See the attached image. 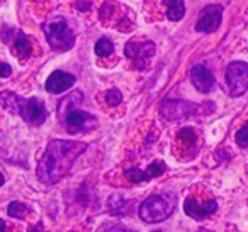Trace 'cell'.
<instances>
[{
  "label": "cell",
  "mask_w": 248,
  "mask_h": 232,
  "mask_svg": "<svg viewBox=\"0 0 248 232\" xmlns=\"http://www.w3.org/2000/svg\"><path fill=\"white\" fill-rule=\"evenodd\" d=\"M87 149L85 143L55 139L48 144L38 164V178L46 185L58 183L72 170L75 160Z\"/></svg>",
  "instance_id": "6da1fadb"
},
{
  "label": "cell",
  "mask_w": 248,
  "mask_h": 232,
  "mask_svg": "<svg viewBox=\"0 0 248 232\" xmlns=\"http://www.w3.org/2000/svg\"><path fill=\"white\" fill-rule=\"evenodd\" d=\"M83 100V93L80 90H75L70 95L60 102L58 105V117L62 126L68 130L70 134L89 132V130L97 127V119L92 114L80 110L78 105Z\"/></svg>",
  "instance_id": "7a4b0ae2"
},
{
  "label": "cell",
  "mask_w": 248,
  "mask_h": 232,
  "mask_svg": "<svg viewBox=\"0 0 248 232\" xmlns=\"http://www.w3.org/2000/svg\"><path fill=\"white\" fill-rule=\"evenodd\" d=\"M177 205V198L172 193H163V195H153V197L146 198L141 205H140V217L141 220L148 222V224H155V222H162L172 215L173 208Z\"/></svg>",
  "instance_id": "3957f363"
},
{
  "label": "cell",
  "mask_w": 248,
  "mask_h": 232,
  "mask_svg": "<svg viewBox=\"0 0 248 232\" xmlns=\"http://www.w3.org/2000/svg\"><path fill=\"white\" fill-rule=\"evenodd\" d=\"M43 31L55 51H68L75 44V36L65 22H46L43 24Z\"/></svg>",
  "instance_id": "277c9868"
},
{
  "label": "cell",
  "mask_w": 248,
  "mask_h": 232,
  "mask_svg": "<svg viewBox=\"0 0 248 232\" xmlns=\"http://www.w3.org/2000/svg\"><path fill=\"white\" fill-rule=\"evenodd\" d=\"M226 85L231 97H241L248 90V63L233 61L226 68Z\"/></svg>",
  "instance_id": "5b68a950"
},
{
  "label": "cell",
  "mask_w": 248,
  "mask_h": 232,
  "mask_svg": "<svg viewBox=\"0 0 248 232\" xmlns=\"http://www.w3.org/2000/svg\"><path fill=\"white\" fill-rule=\"evenodd\" d=\"M19 116L31 126H41L48 117L45 103L39 99H22L19 100Z\"/></svg>",
  "instance_id": "8992f818"
},
{
  "label": "cell",
  "mask_w": 248,
  "mask_h": 232,
  "mask_svg": "<svg viewBox=\"0 0 248 232\" xmlns=\"http://www.w3.org/2000/svg\"><path fill=\"white\" fill-rule=\"evenodd\" d=\"M197 112V105L186 100H165L160 107V116L165 120H182L194 116Z\"/></svg>",
  "instance_id": "52a82bcc"
},
{
  "label": "cell",
  "mask_w": 248,
  "mask_h": 232,
  "mask_svg": "<svg viewBox=\"0 0 248 232\" xmlns=\"http://www.w3.org/2000/svg\"><path fill=\"white\" fill-rule=\"evenodd\" d=\"M128 59H131V63L135 65V68L145 70L148 65V59L155 55V44L152 41H143V43H135L129 41L124 48Z\"/></svg>",
  "instance_id": "ba28073f"
},
{
  "label": "cell",
  "mask_w": 248,
  "mask_h": 232,
  "mask_svg": "<svg viewBox=\"0 0 248 232\" xmlns=\"http://www.w3.org/2000/svg\"><path fill=\"white\" fill-rule=\"evenodd\" d=\"M223 19V7L221 5H207L199 15V21L196 24V31L199 32H214L221 24Z\"/></svg>",
  "instance_id": "9c48e42d"
},
{
  "label": "cell",
  "mask_w": 248,
  "mask_h": 232,
  "mask_svg": "<svg viewBox=\"0 0 248 232\" xmlns=\"http://www.w3.org/2000/svg\"><path fill=\"white\" fill-rule=\"evenodd\" d=\"M184 210H186V214L189 217L201 220V218H206L207 215L214 214L217 210V203L216 200H207L206 203H199L196 198L189 197L186 200V203H184Z\"/></svg>",
  "instance_id": "30bf717a"
},
{
  "label": "cell",
  "mask_w": 248,
  "mask_h": 232,
  "mask_svg": "<svg viewBox=\"0 0 248 232\" xmlns=\"http://www.w3.org/2000/svg\"><path fill=\"white\" fill-rule=\"evenodd\" d=\"M190 82L199 92L207 93L214 87V75L204 65H196L190 68Z\"/></svg>",
  "instance_id": "8fae6325"
},
{
  "label": "cell",
  "mask_w": 248,
  "mask_h": 232,
  "mask_svg": "<svg viewBox=\"0 0 248 232\" xmlns=\"http://www.w3.org/2000/svg\"><path fill=\"white\" fill-rule=\"evenodd\" d=\"M77 78L70 73H65V72H53L49 75V78L46 80V90L49 93H63L66 92L68 88H72L75 85Z\"/></svg>",
  "instance_id": "7c38bea8"
},
{
  "label": "cell",
  "mask_w": 248,
  "mask_h": 232,
  "mask_svg": "<svg viewBox=\"0 0 248 232\" xmlns=\"http://www.w3.org/2000/svg\"><path fill=\"white\" fill-rule=\"evenodd\" d=\"M9 32H11V38L12 39H4V41L9 43V44H11L12 48L16 49V53H17L21 59L29 58V56H31V51H32L29 39L26 38V36L22 34L21 31H16V29H9Z\"/></svg>",
  "instance_id": "4fadbf2b"
},
{
  "label": "cell",
  "mask_w": 248,
  "mask_h": 232,
  "mask_svg": "<svg viewBox=\"0 0 248 232\" xmlns=\"http://www.w3.org/2000/svg\"><path fill=\"white\" fill-rule=\"evenodd\" d=\"M163 5L167 7V17L172 22H177L186 15V5L184 0H163Z\"/></svg>",
  "instance_id": "5bb4252c"
},
{
  "label": "cell",
  "mask_w": 248,
  "mask_h": 232,
  "mask_svg": "<svg viewBox=\"0 0 248 232\" xmlns=\"http://www.w3.org/2000/svg\"><path fill=\"white\" fill-rule=\"evenodd\" d=\"M19 100H21V97L16 95L14 92H0V105L7 112L19 114Z\"/></svg>",
  "instance_id": "9a60e30c"
},
{
  "label": "cell",
  "mask_w": 248,
  "mask_h": 232,
  "mask_svg": "<svg viewBox=\"0 0 248 232\" xmlns=\"http://www.w3.org/2000/svg\"><path fill=\"white\" fill-rule=\"evenodd\" d=\"M131 205V202L124 200L119 195H112L109 198V212L112 215H126L128 214V208Z\"/></svg>",
  "instance_id": "2e32d148"
},
{
  "label": "cell",
  "mask_w": 248,
  "mask_h": 232,
  "mask_svg": "<svg viewBox=\"0 0 248 232\" xmlns=\"http://www.w3.org/2000/svg\"><path fill=\"white\" fill-rule=\"evenodd\" d=\"M126 178H128L131 183H141V181H148L152 180V178H155V174L150 171V168L146 171L143 170H138V168H129V170H126Z\"/></svg>",
  "instance_id": "e0dca14e"
},
{
  "label": "cell",
  "mask_w": 248,
  "mask_h": 232,
  "mask_svg": "<svg viewBox=\"0 0 248 232\" xmlns=\"http://www.w3.org/2000/svg\"><path fill=\"white\" fill-rule=\"evenodd\" d=\"M112 51H114V44L110 39L102 38L95 43V55L100 56V58H106V56L112 55Z\"/></svg>",
  "instance_id": "ac0fdd59"
},
{
  "label": "cell",
  "mask_w": 248,
  "mask_h": 232,
  "mask_svg": "<svg viewBox=\"0 0 248 232\" xmlns=\"http://www.w3.org/2000/svg\"><path fill=\"white\" fill-rule=\"evenodd\" d=\"M28 210H29V208L26 207L24 203H21V202H12V203L9 205V208H7L9 215H11V217H14V218H26Z\"/></svg>",
  "instance_id": "d6986e66"
},
{
  "label": "cell",
  "mask_w": 248,
  "mask_h": 232,
  "mask_svg": "<svg viewBox=\"0 0 248 232\" xmlns=\"http://www.w3.org/2000/svg\"><path fill=\"white\" fill-rule=\"evenodd\" d=\"M106 102L109 105H119L123 102V95H121V92L117 88H110L106 92Z\"/></svg>",
  "instance_id": "ffe728a7"
},
{
  "label": "cell",
  "mask_w": 248,
  "mask_h": 232,
  "mask_svg": "<svg viewBox=\"0 0 248 232\" xmlns=\"http://www.w3.org/2000/svg\"><path fill=\"white\" fill-rule=\"evenodd\" d=\"M236 143H238V146H240V147H247L248 146V122L236 132Z\"/></svg>",
  "instance_id": "44dd1931"
},
{
  "label": "cell",
  "mask_w": 248,
  "mask_h": 232,
  "mask_svg": "<svg viewBox=\"0 0 248 232\" xmlns=\"http://www.w3.org/2000/svg\"><path fill=\"white\" fill-rule=\"evenodd\" d=\"M179 139H182L186 144H194L196 143V132L190 127H186V129H182L179 132Z\"/></svg>",
  "instance_id": "7402d4cb"
},
{
  "label": "cell",
  "mask_w": 248,
  "mask_h": 232,
  "mask_svg": "<svg viewBox=\"0 0 248 232\" xmlns=\"http://www.w3.org/2000/svg\"><path fill=\"white\" fill-rule=\"evenodd\" d=\"M11 73H12L11 65H7V63H0V78H7V76H11Z\"/></svg>",
  "instance_id": "603a6c76"
},
{
  "label": "cell",
  "mask_w": 248,
  "mask_h": 232,
  "mask_svg": "<svg viewBox=\"0 0 248 232\" xmlns=\"http://www.w3.org/2000/svg\"><path fill=\"white\" fill-rule=\"evenodd\" d=\"M106 232H135V231H131V229H126V227H123V225H116V227H110V229H107Z\"/></svg>",
  "instance_id": "cb8c5ba5"
},
{
  "label": "cell",
  "mask_w": 248,
  "mask_h": 232,
  "mask_svg": "<svg viewBox=\"0 0 248 232\" xmlns=\"http://www.w3.org/2000/svg\"><path fill=\"white\" fill-rule=\"evenodd\" d=\"M29 232H45V229H43L41 224H34L29 227Z\"/></svg>",
  "instance_id": "d4e9b609"
},
{
  "label": "cell",
  "mask_w": 248,
  "mask_h": 232,
  "mask_svg": "<svg viewBox=\"0 0 248 232\" xmlns=\"http://www.w3.org/2000/svg\"><path fill=\"white\" fill-rule=\"evenodd\" d=\"M0 232H5V222L0 220Z\"/></svg>",
  "instance_id": "484cf974"
},
{
  "label": "cell",
  "mask_w": 248,
  "mask_h": 232,
  "mask_svg": "<svg viewBox=\"0 0 248 232\" xmlns=\"http://www.w3.org/2000/svg\"><path fill=\"white\" fill-rule=\"evenodd\" d=\"M4 183H5V178H4V174L0 173V187H2V185H4Z\"/></svg>",
  "instance_id": "4316f807"
},
{
  "label": "cell",
  "mask_w": 248,
  "mask_h": 232,
  "mask_svg": "<svg viewBox=\"0 0 248 232\" xmlns=\"http://www.w3.org/2000/svg\"><path fill=\"white\" fill-rule=\"evenodd\" d=\"M153 232H162V231H153Z\"/></svg>",
  "instance_id": "83f0119b"
}]
</instances>
